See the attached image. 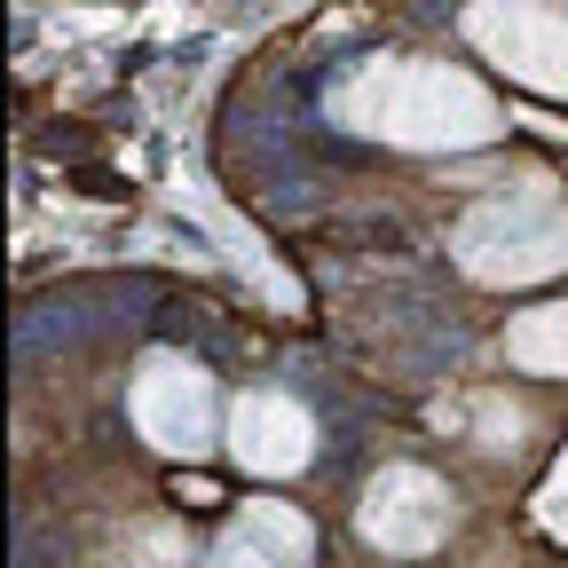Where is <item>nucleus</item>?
<instances>
[{
  "label": "nucleus",
  "instance_id": "20e7f679",
  "mask_svg": "<svg viewBox=\"0 0 568 568\" xmlns=\"http://www.w3.org/2000/svg\"><path fill=\"white\" fill-rule=\"evenodd\" d=\"M466 40L506 71V80L568 103V9L560 0H474Z\"/></svg>",
  "mask_w": 568,
  "mask_h": 568
},
{
  "label": "nucleus",
  "instance_id": "0eeeda50",
  "mask_svg": "<svg viewBox=\"0 0 568 568\" xmlns=\"http://www.w3.org/2000/svg\"><path fill=\"white\" fill-rule=\"evenodd\" d=\"M506 355L537 379H568V301H537L506 324Z\"/></svg>",
  "mask_w": 568,
  "mask_h": 568
},
{
  "label": "nucleus",
  "instance_id": "7ed1b4c3",
  "mask_svg": "<svg viewBox=\"0 0 568 568\" xmlns=\"http://www.w3.org/2000/svg\"><path fill=\"white\" fill-rule=\"evenodd\" d=\"M126 410H134V435L159 458H205L230 435L222 387H213L205 364H190V355H142L134 387H126Z\"/></svg>",
  "mask_w": 568,
  "mask_h": 568
},
{
  "label": "nucleus",
  "instance_id": "f03ea898",
  "mask_svg": "<svg viewBox=\"0 0 568 568\" xmlns=\"http://www.w3.org/2000/svg\"><path fill=\"white\" fill-rule=\"evenodd\" d=\"M450 253L474 284L489 293H521V284H545L568 268V197L545 174H521L506 190H489L458 213Z\"/></svg>",
  "mask_w": 568,
  "mask_h": 568
},
{
  "label": "nucleus",
  "instance_id": "39448f33",
  "mask_svg": "<svg viewBox=\"0 0 568 568\" xmlns=\"http://www.w3.org/2000/svg\"><path fill=\"white\" fill-rule=\"evenodd\" d=\"M450 489L443 474H418V466H379L372 489H364V506H355V529H364V545L379 552H435L450 537Z\"/></svg>",
  "mask_w": 568,
  "mask_h": 568
},
{
  "label": "nucleus",
  "instance_id": "f257e3e1",
  "mask_svg": "<svg viewBox=\"0 0 568 568\" xmlns=\"http://www.w3.org/2000/svg\"><path fill=\"white\" fill-rule=\"evenodd\" d=\"M332 119L355 126V134H372V142H395V151H474V142H489L497 126H506L474 71L418 63V55L410 63L379 55V63L355 71V80H339Z\"/></svg>",
  "mask_w": 568,
  "mask_h": 568
},
{
  "label": "nucleus",
  "instance_id": "1a4fd4ad",
  "mask_svg": "<svg viewBox=\"0 0 568 568\" xmlns=\"http://www.w3.org/2000/svg\"><path fill=\"white\" fill-rule=\"evenodd\" d=\"M205 568H284V560H268L253 537H237V529H230L222 545H213V560H205Z\"/></svg>",
  "mask_w": 568,
  "mask_h": 568
},
{
  "label": "nucleus",
  "instance_id": "6e6552de",
  "mask_svg": "<svg viewBox=\"0 0 568 568\" xmlns=\"http://www.w3.org/2000/svg\"><path fill=\"white\" fill-rule=\"evenodd\" d=\"M237 537H253L268 560H284V568H308L316 560V529H308V514H293L284 497H253V506L237 514Z\"/></svg>",
  "mask_w": 568,
  "mask_h": 568
},
{
  "label": "nucleus",
  "instance_id": "423d86ee",
  "mask_svg": "<svg viewBox=\"0 0 568 568\" xmlns=\"http://www.w3.org/2000/svg\"><path fill=\"white\" fill-rule=\"evenodd\" d=\"M230 458L245 466V474H301L308 458H316V418L293 403V395H276V387H253V395H237L230 403Z\"/></svg>",
  "mask_w": 568,
  "mask_h": 568
}]
</instances>
